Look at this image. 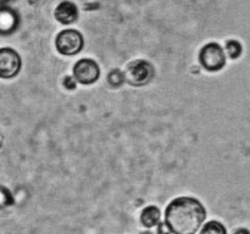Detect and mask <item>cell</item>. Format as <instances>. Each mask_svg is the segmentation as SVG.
Segmentation results:
<instances>
[{"label":"cell","mask_w":250,"mask_h":234,"mask_svg":"<svg viewBox=\"0 0 250 234\" xmlns=\"http://www.w3.org/2000/svg\"><path fill=\"white\" fill-rule=\"evenodd\" d=\"M153 65L146 60H134L124 71L125 82L133 87H143L154 78Z\"/></svg>","instance_id":"obj_2"},{"label":"cell","mask_w":250,"mask_h":234,"mask_svg":"<svg viewBox=\"0 0 250 234\" xmlns=\"http://www.w3.org/2000/svg\"><path fill=\"white\" fill-rule=\"evenodd\" d=\"M78 7L71 0H62L59 2L58 6L55 7L54 11V16H55L56 21L60 22L61 24H71L78 20Z\"/></svg>","instance_id":"obj_7"},{"label":"cell","mask_w":250,"mask_h":234,"mask_svg":"<svg viewBox=\"0 0 250 234\" xmlns=\"http://www.w3.org/2000/svg\"><path fill=\"white\" fill-rule=\"evenodd\" d=\"M226 50L227 55L231 58H238L239 56L242 55V51H243V48H242V44L239 43L236 39H231V40L226 41Z\"/></svg>","instance_id":"obj_11"},{"label":"cell","mask_w":250,"mask_h":234,"mask_svg":"<svg viewBox=\"0 0 250 234\" xmlns=\"http://www.w3.org/2000/svg\"><path fill=\"white\" fill-rule=\"evenodd\" d=\"M0 1H7V0H0Z\"/></svg>","instance_id":"obj_17"},{"label":"cell","mask_w":250,"mask_h":234,"mask_svg":"<svg viewBox=\"0 0 250 234\" xmlns=\"http://www.w3.org/2000/svg\"><path fill=\"white\" fill-rule=\"evenodd\" d=\"M199 62L207 71L216 72L222 70L226 65V53L225 49L217 43H208L199 53Z\"/></svg>","instance_id":"obj_4"},{"label":"cell","mask_w":250,"mask_h":234,"mask_svg":"<svg viewBox=\"0 0 250 234\" xmlns=\"http://www.w3.org/2000/svg\"><path fill=\"white\" fill-rule=\"evenodd\" d=\"M207 218V210L198 199L180 196L165 210V223L172 234H197Z\"/></svg>","instance_id":"obj_1"},{"label":"cell","mask_w":250,"mask_h":234,"mask_svg":"<svg viewBox=\"0 0 250 234\" xmlns=\"http://www.w3.org/2000/svg\"><path fill=\"white\" fill-rule=\"evenodd\" d=\"M22 67L20 54L12 48H0V78L11 79L16 77Z\"/></svg>","instance_id":"obj_5"},{"label":"cell","mask_w":250,"mask_h":234,"mask_svg":"<svg viewBox=\"0 0 250 234\" xmlns=\"http://www.w3.org/2000/svg\"><path fill=\"white\" fill-rule=\"evenodd\" d=\"M161 219V211L155 205H149L144 207L141 214V222L146 228H153L160 223Z\"/></svg>","instance_id":"obj_9"},{"label":"cell","mask_w":250,"mask_h":234,"mask_svg":"<svg viewBox=\"0 0 250 234\" xmlns=\"http://www.w3.org/2000/svg\"><path fill=\"white\" fill-rule=\"evenodd\" d=\"M199 234H227V231L221 222L210 221L203 226Z\"/></svg>","instance_id":"obj_10"},{"label":"cell","mask_w":250,"mask_h":234,"mask_svg":"<svg viewBox=\"0 0 250 234\" xmlns=\"http://www.w3.org/2000/svg\"><path fill=\"white\" fill-rule=\"evenodd\" d=\"M17 26H19V16L16 11L7 6L0 7V33H12Z\"/></svg>","instance_id":"obj_8"},{"label":"cell","mask_w":250,"mask_h":234,"mask_svg":"<svg viewBox=\"0 0 250 234\" xmlns=\"http://www.w3.org/2000/svg\"><path fill=\"white\" fill-rule=\"evenodd\" d=\"M56 50L65 56H73L81 53L84 46V38L82 33L75 28L62 29L56 36L55 39Z\"/></svg>","instance_id":"obj_3"},{"label":"cell","mask_w":250,"mask_h":234,"mask_svg":"<svg viewBox=\"0 0 250 234\" xmlns=\"http://www.w3.org/2000/svg\"><path fill=\"white\" fill-rule=\"evenodd\" d=\"M63 87L68 90L76 89V87H77V82H76V79L73 77L67 76V77H65V79H63Z\"/></svg>","instance_id":"obj_14"},{"label":"cell","mask_w":250,"mask_h":234,"mask_svg":"<svg viewBox=\"0 0 250 234\" xmlns=\"http://www.w3.org/2000/svg\"><path fill=\"white\" fill-rule=\"evenodd\" d=\"M100 77L99 65L93 58H81L73 66V78L83 85H90Z\"/></svg>","instance_id":"obj_6"},{"label":"cell","mask_w":250,"mask_h":234,"mask_svg":"<svg viewBox=\"0 0 250 234\" xmlns=\"http://www.w3.org/2000/svg\"><path fill=\"white\" fill-rule=\"evenodd\" d=\"M234 234H250V232L246 228H239L238 231L234 232Z\"/></svg>","instance_id":"obj_16"},{"label":"cell","mask_w":250,"mask_h":234,"mask_svg":"<svg viewBox=\"0 0 250 234\" xmlns=\"http://www.w3.org/2000/svg\"><path fill=\"white\" fill-rule=\"evenodd\" d=\"M156 227H158V234H172L165 222H160Z\"/></svg>","instance_id":"obj_15"},{"label":"cell","mask_w":250,"mask_h":234,"mask_svg":"<svg viewBox=\"0 0 250 234\" xmlns=\"http://www.w3.org/2000/svg\"><path fill=\"white\" fill-rule=\"evenodd\" d=\"M11 202H12V199L9 190H6L5 188H0V207L9 206Z\"/></svg>","instance_id":"obj_13"},{"label":"cell","mask_w":250,"mask_h":234,"mask_svg":"<svg viewBox=\"0 0 250 234\" xmlns=\"http://www.w3.org/2000/svg\"><path fill=\"white\" fill-rule=\"evenodd\" d=\"M107 82L111 87L119 88L121 87L125 83V77H124V71L119 70V68H115L107 76Z\"/></svg>","instance_id":"obj_12"}]
</instances>
